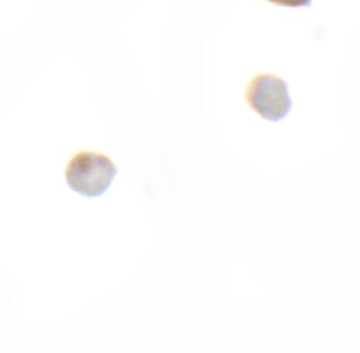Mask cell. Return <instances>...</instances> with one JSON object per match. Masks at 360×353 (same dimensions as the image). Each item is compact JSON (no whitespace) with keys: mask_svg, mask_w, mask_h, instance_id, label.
<instances>
[{"mask_svg":"<svg viewBox=\"0 0 360 353\" xmlns=\"http://www.w3.org/2000/svg\"><path fill=\"white\" fill-rule=\"evenodd\" d=\"M117 173V167L108 156L81 151L68 163L66 181L70 190L81 196L98 197L108 191Z\"/></svg>","mask_w":360,"mask_h":353,"instance_id":"6da1fadb","label":"cell"},{"mask_svg":"<svg viewBox=\"0 0 360 353\" xmlns=\"http://www.w3.org/2000/svg\"><path fill=\"white\" fill-rule=\"evenodd\" d=\"M245 99L253 111L269 121L282 120L292 107L286 82L268 73L257 75L251 80Z\"/></svg>","mask_w":360,"mask_h":353,"instance_id":"7a4b0ae2","label":"cell"},{"mask_svg":"<svg viewBox=\"0 0 360 353\" xmlns=\"http://www.w3.org/2000/svg\"><path fill=\"white\" fill-rule=\"evenodd\" d=\"M271 3L287 6V7L297 8L302 6H310L312 0H268Z\"/></svg>","mask_w":360,"mask_h":353,"instance_id":"3957f363","label":"cell"}]
</instances>
